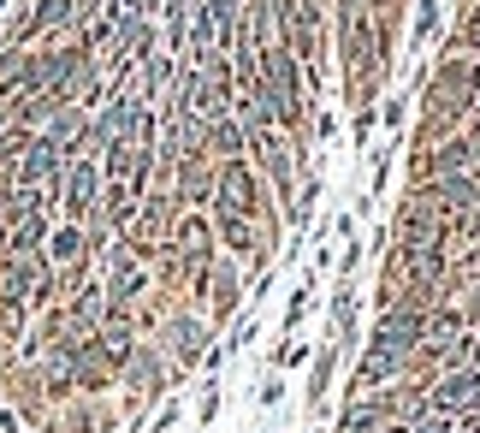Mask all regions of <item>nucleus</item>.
<instances>
[{
	"label": "nucleus",
	"mask_w": 480,
	"mask_h": 433,
	"mask_svg": "<svg viewBox=\"0 0 480 433\" xmlns=\"http://www.w3.org/2000/svg\"><path fill=\"white\" fill-rule=\"evenodd\" d=\"M339 433H480V0L421 101Z\"/></svg>",
	"instance_id": "obj_1"
}]
</instances>
